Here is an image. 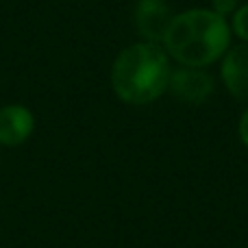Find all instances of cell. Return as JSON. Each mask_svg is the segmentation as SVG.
Instances as JSON below:
<instances>
[{
  "label": "cell",
  "mask_w": 248,
  "mask_h": 248,
  "mask_svg": "<svg viewBox=\"0 0 248 248\" xmlns=\"http://www.w3.org/2000/svg\"><path fill=\"white\" fill-rule=\"evenodd\" d=\"M35 128V118L22 105H7L0 109V146H20Z\"/></svg>",
  "instance_id": "8992f818"
},
{
  "label": "cell",
  "mask_w": 248,
  "mask_h": 248,
  "mask_svg": "<svg viewBox=\"0 0 248 248\" xmlns=\"http://www.w3.org/2000/svg\"><path fill=\"white\" fill-rule=\"evenodd\" d=\"M172 11L166 0H140L135 7V26L146 42H163L172 22Z\"/></svg>",
  "instance_id": "277c9868"
},
{
  "label": "cell",
  "mask_w": 248,
  "mask_h": 248,
  "mask_svg": "<svg viewBox=\"0 0 248 248\" xmlns=\"http://www.w3.org/2000/svg\"><path fill=\"white\" fill-rule=\"evenodd\" d=\"M233 31L242 42L248 44V4L237 7V11L233 13Z\"/></svg>",
  "instance_id": "52a82bcc"
},
{
  "label": "cell",
  "mask_w": 248,
  "mask_h": 248,
  "mask_svg": "<svg viewBox=\"0 0 248 248\" xmlns=\"http://www.w3.org/2000/svg\"><path fill=\"white\" fill-rule=\"evenodd\" d=\"M170 63L157 44L140 42L124 48L111 65V85L126 105H148L168 90Z\"/></svg>",
  "instance_id": "7a4b0ae2"
},
{
  "label": "cell",
  "mask_w": 248,
  "mask_h": 248,
  "mask_svg": "<svg viewBox=\"0 0 248 248\" xmlns=\"http://www.w3.org/2000/svg\"><path fill=\"white\" fill-rule=\"evenodd\" d=\"M237 133H240V140L244 141V146H248V109L242 113L240 124H237Z\"/></svg>",
  "instance_id": "9c48e42d"
},
{
  "label": "cell",
  "mask_w": 248,
  "mask_h": 248,
  "mask_svg": "<svg viewBox=\"0 0 248 248\" xmlns=\"http://www.w3.org/2000/svg\"><path fill=\"white\" fill-rule=\"evenodd\" d=\"M214 9L211 11H216L218 16H222V17H227L229 13H235L237 11V7H240V0H214Z\"/></svg>",
  "instance_id": "ba28073f"
},
{
  "label": "cell",
  "mask_w": 248,
  "mask_h": 248,
  "mask_svg": "<svg viewBox=\"0 0 248 248\" xmlns=\"http://www.w3.org/2000/svg\"><path fill=\"white\" fill-rule=\"evenodd\" d=\"M231 29L227 17L211 9H189L174 16L166 31L163 46L185 68H205L229 50Z\"/></svg>",
  "instance_id": "6da1fadb"
},
{
  "label": "cell",
  "mask_w": 248,
  "mask_h": 248,
  "mask_svg": "<svg viewBox=\"0 0 248 248\" xmlns=\"http://www.w3.org/2000/svg\"><path fill=\"white\" fill-rule=\"evenodd\" d=\"M222 81L233 98L248 103V44L224 52Z\"/></svg>",
  "instance_id": "5b68a950"
},
{
  "label": "cell",
  "mask_w": 248,
  "mask_h": 248,
  "mask_svg": "<svg viewBox=\"0 0 248 248\" xmlns=\"http://www.w3.org/2000/svg\"><path fill=\"white\" fill-rule=\"evenodd\" d=\"M168 90L172 92L174 98L187 105H202L209 100L211 92H214V81L207 72L201 68H179L170 72V81H168Z\"/></svg>",
  "instance_id": "3957f363"
}]
</instances>
